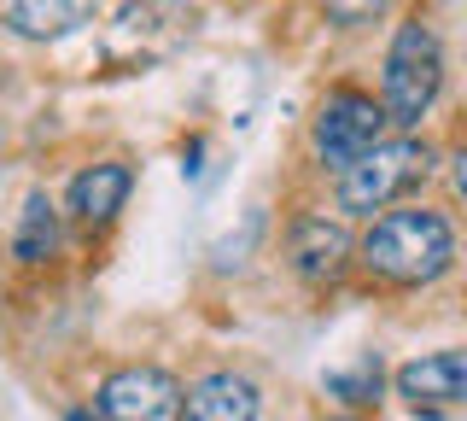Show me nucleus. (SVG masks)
I'll return each mask as SVG.
<instances>
[{"label": "nucleus", "instance_id": "obj_1", "mask_svg": "<svg viewBox=\"0 0 467 421\" xmlns=\"http://www.w3.org/2000/svg\"><path fill=\"white\" fill-rule=\"evenodd\" d=\"M357 258L386 287H432L456 264V228L432 205H391L368 223Z\"/></svg>", "mask_w": 467, "mask_h": 421}, {"label": "nucleus", "instance_id": "obj_2", "mask_svg": "<svg viewBox=\"0 0 467 421\" xmlns=\"http://www.w3.org/2000/svg\"><path fill=\"white\" fill-rule=\"evenodd\" d=\"M438 89H444V41L427 18L398 24L386 47V65H379V111H386L391 129H420V118L438 106Z\"/></svg>", "mask_w": 467, "mask_h": 421}, {"label": "nucleus", "instance_id": "obj_3", "mask_svg": "<svg viewBox=\"0 0 467 421\" xmlns=\"http://www.w3.org/2000/svg\"><path fill=\"white\" fill-rule=\"evenodd\" d=\"M427 176H432V147H427V141H415V135L379 141V147H368L357 164L339 170V211H350V216L391 211L403 194H415Z\"/></svg>", "mask_w": 467, "mask_h": 421}, {"label": "nucleus", "instance_id": "obj_4", "mask_svg": "<svg viewBox=\"0 0 467 421\" xmlns=\"http://www.w3.org/2000/svg\"><path fill=\"white\" fill-rule=\"evenodd\" d=\"M379 141H386V111L362 89H333L310 118V153L333 176H339L345 164H357L368 147H379Z\"/></svg>", "mask_w": 467, "mask_h": 421}, {"label": "nucleus", "instance_id": "obj_5", "mask_svg": "<svg viewBox=\"0 0 467 421\" xmlns=\"http://www.w3.org/2000/svg\"><path fill=\"white\" fill-rule=\"evenodd\" d=\"M199 30V6L193 0H129L111 24V59L117 65H158L175 47H187Z\"/></svg>", "mask_w": 467, "mask_h": 421}, {"label": "nucleus", "instance_id": "obj_6", "mask_svg": "<svg viewBox=\"0 0 467 421\" xmlns=\"http://www.w3.org/2000/svg\"><path fill=\"white\" fill-rule=\"evenodd\" d=\"M99 416L106 421H175L182 416V381L152 363H129L106 374L99 386Z\"/></svg>", "mask_w": 467, "mask_h": 421}, {"label": "nucleus", "instance_id": "obj_7", "mask_svg": "<svg viewBox=\"0 0 467 421\" xmlns=\"http://www.w3.org/2000/svg\"><path fill=\"white\" fill-rule=\"evenodd\" d=\"M286 258L292 269L304 275V281H339V275L350 269V258H357V246H350L345 223L339 216H298L286 235Z\"/></svg>", "mask_w": 467, "mask_h": 421}, {"label": "nucleus", "instance_id": "obj_8", "mask_svg": "<svg viewBox=\"0 0 467 421\" xmlns=\"http://www.w3.org/2000/svg\"><path fill=\"white\" fill-rule=\"evenodd\" d=\"M263 416V392L252 374L211 369L182 392V416L175 421H257Z\"/></svg>", "mask_w": 467, "mask_h": 421}, {"label": "nucleus", "instance_id": "obj_9", "mask_svg": "<svg viewBox=\"0 0 467 421\" xmlns=\"http://www.w3.org/2000/svg\"><path fill=\"white\" fill-rule=\"evenodd\" d=\"M398 392L415 404V410H456L467 398V357L450 345V352H427V357L403 363Z\"/></svg>", "mask_w": 467, "mask_h": 421}, {"label": "nucleus", "instance_id": "obj_10", "mask_svg": "<svg viewBox=\"0 0 467 421\" xmlns=\"http://www.w3.org/2000/svg\"><path fill=\"white\" fill-rule=\"evenodd\" d=\"M129 187H135V170L117 164V158H106V164L77 170V182H70L65 205H70V216H77L82 228H111L117 211L129 205Z\"/></svg>", "mask_w": 467, "mask_h": 421}, {"label": "nucleus", "instance_id": "obj_11", "mask_svg": "<svg viewBox=\"0 0 467 421\" xmlns=\"http://www.w3.org/2000/svg\"><path fill=\"white\" fill-rule=\"evenodd\" d=\"M99 12V0H6V30L24 41H58L82 30Z\"/></svg>", "mask_w": 467, "mask_h": 421}, {"label": "nucleus", "instance_id": "obj_12", "mask_svg": "<svg viewBox=\"0 0 467 421\" xmlns=\"http://www.w3.org/2000/svg\"><path fill=\"white\" fill-rule=\"evenodd\" d=\"M12 252H18V264H47L58 252V211L47 194H29L24 211H18V235H12Z\"/></svg>", "mask_w": 467, "mask_h": 421}, {"label": "nucleus", "instance_id": "obj_13", "mask_svg": "<svg viewBox=\"0 0 467 421\" xmlns=\"http://www.w3.org/2000/svg\"><path fill=\"white\" fill-rule=\"evenodd\" d=\"M327 386L339 392L345 404H374V398H379V363H374V357H362L357 369H345V374H327Z\"/></svg>", "mask_w": 467, "mask_h": 421}, {"label": "nucleus", "instance_id": "obj_14", "mask_svg": "<svg viewBox=\"0 0 467 421\" xmlns=\"http://www.w3.org/2000/svg\"><path fill=\"white\" fill-rule=\"evenodd\" d=\"M386 6H391V0H321V12H327L333 24H345V30H357V24H374Z\"/></svg>", "mask_w": 467, "mask_h": 421}, {"label": "nucleus", "instance_id": "obj_15", "mask_svg": "<svg viewBox=\"0 0 467 421\" xmlns=\"http://www.w3.org/2000/svg\"><path fill=\"white\" fill-rule=\"evenodd\" d=\"M339 421H362V416H339Z\"/></svg>", "mask_w": 467, "mask_h": 421}]
</instances>
